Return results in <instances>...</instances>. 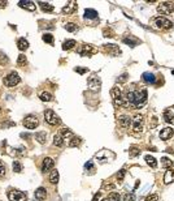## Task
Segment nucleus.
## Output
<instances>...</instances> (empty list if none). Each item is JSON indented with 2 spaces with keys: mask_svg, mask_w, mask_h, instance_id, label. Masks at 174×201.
I'll use <instances>...</instances> for the list:
<instances>
[{
  "mask_svg": "<svg viewBox=\"0 0 174 201\" xmlns=\"http://www.w3.org/2000/svg\"><path fill=\"white\" fill-rule=\"evenodd\" d=\"M76 9H77V4L74 3V2H70V3L66 4V7L62 8V13L69 14V13H73Z\"/></svg>",
  "mask_w": 174,
  "mask_h": 201,
  "instance_id": "20",
  "label": "nucleus"
},
{
  "mask_svg": "<svg viewBox=\"0 0 174 201\" xmlns=\"http://www.w3.org/2000/svg\"><path fill=\"white\" fill-rule=\"evenodd\" d=\"M164 119H165L166 123L174 125V115L172 114L170 110H165V111H164Z\"/></svg>",
  "mask_w": 174,
  "mask_h": 201,
  "instance_id": "22",
  "label": "nucleus"
},
{
  "mask_svg": "<svg viewBox=\"0 0 174 201\" xmlns=\"http://www.w3.org/2000/svg\"><path fill=\"white\" fill-rule=\"evenodd\" d=\"M144 159H146V162H147L151 167H156V166H157V161H156L155 158H153V157H151V155H146V158H144Z\"/></svg>",
  "mask_w": 174,
  "mask_h": 201,
  "instance_id": "34",
  "label": "nucleus"
},
{
  "mask_svg": "<svg viewBox=\"0 0 174 201\" xmlns=\"http://www.w3.org/2000/svg\"><path fill=\"white\" fill-rule=\"evenodd\" d=\"M74 46H76V41L74 39H68V41L62 43V50H72Z\"/></svg>",
  "mask_w": 174,
  "mask_h": 201,
  "instance_id": "25",
  "label": "nucleus"
},
{
  "mask_svg": "<svg viewBox=\"0 0 174 201\" xmlns=\"http://www.w3.org/2000/svg\"><path fill=\"white\" fill-rule=\"evenodd\" d=\"M38 4H39V5H40V8H42V11H43V12H52V11H53V5H51L50 3L39 2Z\"/></svg>",
  "mask_w": 174,
  "mask_h": 201,
  "instance_id": "27",
  "label": "nucleus"
},
{
  "mask_svg": "<svg viewBox=\"0 0 174 201\" xmlns=\"http://www.w3.org/2000/svg\"><path fill=\"white\" fill-rule=\"evenodd\" d=\"M85 17L86 18H91V20L98 18V12L95 9H86L85 11Z\"/></svg>",
  "mask_w": 174,
  "mask_h": 201,
  "instance_id": "28",
  "label": "nucleus"
},
{
  "mask_svg": "<svg viewBox=\"0 0 174 201\" xmlns=\"http://www.w3.org/2000/svg\"><path fill=\"white\" fill-rule=\"evenodd\" d=\"M110 96H112L113 98V102L116 106H125L126 102L124 101V97H122V93L120 88H117V86H114V88H112V90H110Z\"/></svg>",
  "mask_w": 174,
  "mask_h": 201,
  "instance_id": "2",
  "label": "nucleus"
},
{
  "mask_svg": "<svg viewBox=\"0 0 174 201\" xmlns=\"http://www.w3.org/2000/svg\"><path fill=\"white\" fill-rule=\"evenodd\" d=\"M125 174H126V171L124 170V168H122V170H120V172H118V174H117V179L120 180V182H121V180H124V178H125Z\"/></svg>",
  "mask_w": 174,
  "mask_h": 201,
  "instance_id": "44",
  "label": "nucleus"
},
{
  "mask_svg": "<svg viewBox=\"0 0 174 201\" xmlns=\"http://www.w3.org/2000/svg\"><path fill=\"white\" fill-rule=\"evenodd\" d=\"M61 135V137L64 140H66V139H69V137H73V133H72V131L70 129H68V128H62V129H60V132H58Z\"/></svg>",
  "mask_w": 174,
  "mask_h": 201,
  "instance_id": "26",
  "label": "nucleus"
},
{
  "mask_svg": "<svg viewBox=\"0 0 174 201\" xmlns=\"http://www.w3.org/2000/svg\"><path fill=\"white\" fill-rule=\"evenodd\" d=\"M22 124L25 125V128H27V129H34V128L38 127L39 120H38V118L35 115H27L25 119H23Z\"/></svg>",
  "mask_w": 174,
  "mask_h": 201,
  "instance_id": "5",
  "label": "nucleus"
},
{
  "mask_svg": "<svg viewBox=\"0 0 174 201\" xmlns=\"http://www.w3.org/2000/svg\"><path fill=\"white\" fill-rule=\"evenodd\" d=\"M74 71H76V72H78L80 74H85V73L87 72V68H82V67H77V68L74 69Z\"/></svg>",
  "mask_w": 174,
  "mask_h": 201,
  "instance_id": "46",
  "label": "nucleus"
},
{
  "mask_svg": "<svg viewBox=\"0 0 174 201\" xmlns=\"http://www.w3.org/2000/svg\"><path fill=\"white\" fill-rule=\"evenodd\" d=\"M18 5L21 8H25V9L30 11V12L35 11V3L30 2V0H26V2H18Z\"/></svg>",
  "mask_w": 174,
  "mask_h": 201,
  "instance_id": "16",
  "label": "nucleus"
},
{
  "mask_svg": "<svg viewBox=\"0 0 174 201\" xmlns=\"http://www.w3.org/2000/svg\"><path fill=\"white\" fill-rule=\"evenodd\" d=\"M143 125H144V118L143 115H136L133 120V128L135 132H142L143 131Z\"/></svg>",
  "mask_w": 174,
  "mask_h": 201,
  "instance_id": "11",
  "label": "nucleus"
},
{
  "mask_svg": "<svg viewBox=\"0 0 174 201\" xmlns=\"http://www.w3.org/2000/svg\"><path fill=\"white\" fill-rule=\"evenodd\" d=\"M101 201H109L108 199H104V200H101Z\"/></svg>",
  "mask_w": 174,
  "mask_h": 201,
  "instance_id": "51",
  "label": "nucleus"
},
{
  "mask_svg": "<svg viewBox=\"0 0 174 201\" xmlns=\"http://www.w3.org/2000/svg\"><path fill=\"white\" fill-rule=\"evenodd\" d=\"M8 61H9V59H8V56L4 52H2L0 51V64L4 65V64H8Z\"/></svg>",
  "mask_w": 174,
  "mask_h": 201,
  "instance_id": "41",
  "label": "nucleus"
},
{
  "mask_svg": "<svg viewBox=\"0 0 174 201\" xmlns=\"http://www.w3.org/2000/svg\"><path fill=\"white\" fill-rule=\"evenodd\" d=\"M146 201H159V196L156 193H152V195H148L146 197Z\"/></svg>",
  "mask_w": 174,
  "mask_h": 201,
  "instance_id": "43",
  "label": "nucleus"
},
{
  "mask_svg": "<svg viewBox=\"0 0 174 201\" xmlns=\"http://www.w3.org/2000/svg\"><path fill=\"white\" fill-rule=\"evenodd\" d=\"M161 165H163V167H165V168H170L173 166V162L170 161V158H168V157H163V158H161Z\"/></svg>",
  "mask_w": 174,
  "mask_h": 201,
  "instance_id": "30",
  "label": "nucleus"
},
{
  "mask_svg": "<svg viewBox=\"0 0 174 201\" xmlns=\"http://www.w3.org/2000/svg\"><path fill=\"white\" fill-rule=\"evenodd\" d=\"M94 167H95V166H94V163L91 162V161H88V162L85 165V168H86L87 171H88V170H94Z\"/></svg>",
  "mask_w": 174,
  "mask_h": 201,
  "instance_id": "45",
  "label": "nucleus"
},
{
  "mask_svg": "<svg viewBox=\"0 0 174 201\" xmlns=\"http://www.w3.org/2000/svg\"><path fill=\"white\" fill-rule=\"evenodd\" d=\"M43 41H44L46 43H53V35L50 34V33H46L44 35H43Z\"/></svg>",
  "mask_w": 174,
  "mask_h": 201,
  "instance_id": "38",
  "label": "nucleus"
},
{
  "mask_svg": "<svg viewBox=\"0 0 174 201\" xmlns=\"http://www.w3.org/2000/svg\"><path fill=\"white\" fill-rule=\"evenodd\" d=\"M44 119L50 125H56L60 123V118L56 115V112H53L52 110H46L44 112Z\"/></svg>",
  "mask_w": 174,
  "mask_h": 201,
  "instance_id": "6",
  "label": "nucleus"
},
{
  "mask_svg": "<svg viewBox=\"0 0 174 201\" xmlns=\"http://www.w3.org/2000/svg\"><path fill=\"white\" fill-rule=\"evenodd\" d=\"M155 22H156L157 27H160V29L169 30V29H172V27H173V22L169 21L166 17H163V16H161V17H157L155 20Z\"/></svg>",
  "mask_w": 174,
  "mask_h": 201,
  "instance_id": "9",
  "label": "nucleus"
},
{
  "mask_svg": "<svg viewBox=\"0 0 174 201\" xmlns=\"http://www.w3.org/2000/svg\"><path fill=\"white\" fill-rule=\"evenodd\" d=\"M157 11L160 12L161 14H169L174 12V3L172 2H164L161 3L159 7H157Z\"/></svg>",
  "mask_w": 174,
  "mask_h": 201,
  "instance_id": "8",
  "label": "nucleus"
},
{
  "mask_svg": "<svg viewBox=\"0 0 174 201\" xmlns=\"http://www.w3.org/2000/svg\"><path fill=\"white\" fill-rule=\"evenodd\" d=\"M124 201H135V195L133 193V192H130V193H126L124 196Z\"/></svg>",
  "mask_w": 174,
  "mask_h": 201,
  "instance_id": "42",
  "label": "nucleus"
},
{
  "mask_svg": "<svg viewBox=\"0 0 174 201\" xmlns=\"http://www.w3.org/2000/svg\"><path fill=\"white\" fill-rule=\"evenodd\" d=\"M173 133H174V131H173L170 127L164 128L163 131L160 132V139H161V140H169V139H170V137L173 136Z\"/></svg>",
  "mask_w": 174,
  "mask_h": 201,
  "instance_id": "14",
  "label": "nucleus"
},
{
  "mask_svg": "<svg viewBox=\"0 0 174 201\" xmlns=\"http://www.w3.org/2000/svg\"><path fill=\"white\" fill-rule=\"evenodd\" d=\"M40 99H42L43 102H51V101L53 99V97H52V94L48 93V92H43V93L40 94Z\"/></svg>",
  "mask_w": 174,
  "mask_h": 201,
  "instance_id": "31",
  "label": "nucleus"
},
{
  "mask_svg": "<svg viewBox=\"0 0 174 201\" xmlns=\"http://www.w3.org/2000/svg\"><path fill=\"white\" fill-rule=\"evenodd\" d=\"M17 46L21 51H25V50L29 49V42H27L25 38H20L17 41Z\"/></svg>",
  "mask_w": 174,
  "mask_h": 201,
  "instance_id": "23",
  "label": "nucleus"
},
{
  "mask_svg": "<svg viewBox=\"0 0 174 201\" xmlns=\"http://www.w3.org/2000/svg\"><path fill=\"white\" fill-rule=\"evenodd\" d=\"M77 52L80 54L81 56H91L92 54L96 52V50H95L91 45H82V46L78 47Z\"/></svg>",
  "mask_w": 174,
  "mask_h": 201,
  "instance_id": "10",
  "label": "nucleus"
},
{
  "mask_svg": "<svg viewBox=\"0 0 174 201\" xmlns=\"http://www.w3.org/2000/svg\"><path fill=\"white\" fill-rule=\"evenodd\" d=\"M47 197V191L46 188L43 187H39L37 191H35V199L37 200H44Z\"/></svg>",
  "mask_w": 174,
  "mask_h": 201,
  "instance_id": "21",
  "label": "nucleus"
},
{
  "mask_svg": "<svg viewBox=\"0 0 174 201\" xmlns=\"http://www.w3.org/2000/svg\"><path fill=\"white\" fill-rule=\"evenodd\" d=\"M20 81H21V78H20L17 72H10L5 78H4V84H5L7 86H9V88L18 85Z\"/></svg>",
  "mask_w": 174,
  "mask_h": 201,
  "instance_id": "4",
  "label": "nucleus"
},
{
  "mask_svg": "<svg viewBox=\"0 0 174 201\" xmlns=\"http://www.w3.org/2000/svg\"><path fill=\"white\" fill-rule=\"evenodd\" d=\"M27 63V59H26V56L25 55H18V59H17V64L18 65H25Z\"/></svg>",
  "mask_w": 174,
  "mask_h": 201,
  "instance_id": "40",
  "label": "nucleus"
},
{
  "mask_svg": "<svg viewBox=\"0 0 174 201\" xmlns=\"http://www.w3.org/2000/svg\"><path fill=\"white\" fill-rule=\"evenodd\" d=\"M5 175V166H4V163L0 161V176H4Z\"/></svg>",
  "mask_w": 174,
  "mask_h": 201,
  "instance_id": "47",
  "label": "nucleus"
},
{
  "mask_svg": "<svg viewBox=\"0 0 174 201\" xmlns=\"http://www.w3.org/2000/svg\"><path fill=\"white\" fill-rule=\"evenodd\" d=\"M104 50L108 52L109 55H118V54H121V51H120V49H118V46H116V45H105L104 46Z\"/></svg>",
  "mask_w": 174,
  "mask_h": 201,
  "instance_id": "13",
  "label": "nucleus"
},
{
  "mask_svg": "<svg viewBox=\"0 0 174 201\" xmlns=\"http://www.w3.org/2000/svg\"><path fill=\"white\" fill-rule=\"evenodd\" d=\"M7 2H0V8H5L7 7Z\"/></svg>",
  "mask_w": 174,
  "mask_h": 201,
  "instance_id": "49",
  "label": "nucleus"
},
{
  "mask_svg": "<svg viewBox=\"0 0 174 201\" xmlns=\"http://www.w3.org/2000/svg\"><path fill=\"white\" fill-rule=\"evenodd\" d=\"M0 112H2V108H0Z\"/></svg>",
  "mask_w": 174,
  "mask_h": 201,
  "instance_id": "52",
  "label": "nucleus"
},
{
  "mask_svg": "<svg viewBox=\"0 0 174 201\" xmlns=\"http://www.w3.org/2000/svg\"><path fill=\"white\" fill-rule=\"evenodd\" d=\"M8 199L9 201H27V195L18 190H9Z\"/></svg>",
  "mask_w": 174,
  "mask_h": 201,
  "instance_id": "3",
  "label": "nucleus"
},
{
  "mask_svg": "<svg viewBox=\"0 0 174 201\" xmlns=\"http://www.w3.org/2000/svg\"><path fill=\"white\" fill-rule=\"evenodd\" d=\"M50 182L52 184H57L58 183V171L57 170H52L50 174Z\"/></svg>",
  "mask_w": 174,
  "mask_h": 201,
  "instance_id": "24",
  "label": "nucleus"
},
{
  "mask_svg": "<svg viewBox=\"0 0 174 201\" xmlns=\"http://www.w3.org/2000/svg\"><path fill=\"white\" fill-rule=\"evenodd\" d=\"M87 85H88V88H90L91 90H94V92H98V90L100 89V86H101L100 77L96 76V74H92V76L88 77V80H87Z\"/></svg>",
  "mask_w": 174,
  "mask_h": 201,
  "instance_id": "7",
  "label": "nucleus"
},
{
  "mask_svg": "<svg viewBox=\"0 0 174 201\" xmlns=\"http://www.w3.org/2000/svg\"><path fill=\"white\" fill-rule=\"evenodd\" d=\"M122 42L126 43V45H129L130 47H135L138 43H140V41H138L136 38L131 37V35H129V37H125L124 39H122Z\"/></svg>",
  "mask_w": 174,
  "mask_h": 201,
  "instance_id": "19",
  "label": "nucleus"
},
{
  "mask_svg": "<svg viewBox=\"0 0 174 201\" xmlns=\"http://www.w3.org/2000/svg\"><path fill=\"white\" fill-rule=\"evenodd\" d=\"M99 199H100V192H99V193H96L94 196V199H92V201H98Z\"/></svg>",
  "mask_w": 174,
  "mask_h": 201,
  "instance_id": "48",
  "label": "nucleus"
},
{
  "mask_svg": "<svg viewBox=\"0 0 174 201\" xmlns=\"http://www.w3.org/2000/svg\"><path fill=\"white\" fill-rule=\"evenodd\" d=\"M142 80H143L144 82H147V84H155L156 77H155V74H153V73L144 72L143 74H142Z\"/></svg>",
  "mask_w": 174,
  "mask_h": 201,
  "instance_id": "17",
  "label": "nucleus"
},
{
  "mask_svg": "<svg viewBox=\"0 0 174 201\" xmlns=\"http://www.w3.org/2000/svg\"><path fill=\"white\" fill-rule=\"evenodd\" d=\"M53 159L52 158H50V157H47V158L43 159V165H42V171L43 172H47V171H50L51 168L53 167Z\"/></svg>",
  "mask_w": 174,
  "mask_h": 201,
  "instance_id": "12",
  "label": "nucleus"
},
{
  "mask_svg": "<svg viewBox=\"0 0 174 201\" xmlns=\"http://www.w3.org/2000/svg\"><path fill=\"white\" fill-rule=\"evenodd\" d=\"M34 201H35V200H34Z\"/></svg>",
  "mask_w": 174,
  "mask_h": 201,
  "instance_id": "53",
  "label": "nucleus"
},
{
  "mask_svg": "<svg viewBox=\"0 0 174 201\" xmlns=\"http://www.w3.org/2000/svg\"><path fill=\"white\" fill-rule=\"evenodd\" d=\"M35 139H37L40 144H44L46 143V139H47L46 132H38V133H35Z\"/></svg>",
  "mask_w": 174,
  "mask_h": 201,
  "instance_id": "32",
  "label": "nucleus"
},
{
  "mask_svg": "<svg viewBox=\"0 0 174 201\" xmlns=\"http://www.w3.org/2000/svg\"><path fill=\"white\" fill-rule=\"evenodd\" d=\"M12 167H13V171L14 172H21L22 171V165L18 162V161H14L13 165H12Z\"/></svg>",
  "mask_w": 174,
  "mask_h": 201,
  "instance_id": "37",
  "label": "nucleus"
},
{
  "mask_svg": "<svg viewBox=\"0 0 174 201\" xmlns=\"http://www.w3.org/2000/svg\"><path fill=\"white\" fill-rule=\"evenodd\" d=\"M120 125L124 129H128L130 125H131V119H130V116H128V115L120 116Z\"/></svg>",
  "mask_w": 174,
  "mask_h": 201,
  "instance_id": "15",
  "label": "nucleus"
},
{
  "mask_svg": "<svg viewBox=\"0 0 174 201\" xmlns=\"http://www.w3.org/2000/svg\"><path fill=\"white\" fill-rule=\"evenodd\" d=\"M126 77H128V74H122L121 78H120V81H125V80H126Z\"/></svg>",
  "mask_w": 174,
  "mask_h": 201,
  "instance_id": "50",
  "label": "nucleus"
},
{
  "mask_svg": "<svg viewBox=\"0 0 174 201\" xmlns=\"http://www.w3.org/2000/svg\"><path fill=\"white\" fill-rule=\"evenodd\" d=\"M53 145H56V146H62L64 145V139L61 137L60 133L53 136Z\"/></svg>",
  "mask_w": 174,
  "mask_h": 201,
  "instance_id": "29",
  "label": "nucleus"
},
{
  "mask_svg": "<svg viewBox=\"0 0 174 201\" xmlns=\"http://www.w3.org/2000/svg\"><path fill=\"white\" fill-rule=\"evenodd\" d=\"M129 154H130V157H136V155L140 154V150L136 146H131L130 150H129Z\"/></svg>",
  "mask_w": 174,
  "mask_h": 201,
  "instance_id": "36",
  "label": "nucleus"
},
{
  "mask_svg": "<svg viewBox=\"0 0 174 201\" xmlns=\"http://www.w3.org/2000/svg\"><path fill=\"white\" fill-rule=\"evenodd\" d=\"M125 98L129 103H131L136 107H142L147 102V89H128L125 93Z\"/></svg>",
  "mask_w": 174,
  "mask_h": 201,
  "instance_id": "1",
  "label": "nucleus"
},
{
  "mask_svg": "<svg viewBox=\"0 0 174 201\" xmlns=\"http://www.w3.org/2000/svg\"><path fill=\"white\" fill-rule=\"evenodd\" d=\"M81 141H82V140L80 139V137L73 136V137H72V140L69 141V146H70V148H76V146H78V145L81 144Z\"/></svg>",
  "mask_w": 174,
  "mask_h": 201,
  "instance_id": "33",
  "label": "nucleus"
},
{
  "mask_svg": "<svg viewBox=\"0 0 174 201\" xmlns=\"http://www.w3.org/2000/svg\"><path fill=\"white\" fill-rule=\"evenodd\" d=\"M108 200L109 201H120L121 200L120 193H118V192H112V193L108 196Z\"/></svg>",
  "mask_w": 174,
  "mask_h": 201,
  "instance_id": "35",
  "label": "nucleus"
},
{
  "mask_svg": "<svg viewBox=\"0 0 174 201\" xmlns=\"http://www.w3.org/2000/svg\"><path fill=\"white\" fill-rule=\"evenodd\" d=\"M173 182H174V170L169 168V170L165 172V175H164V183L165 184H170Z\"/></svg>",
  "mask_w": 174,
  "mask_h": 201,
  "instance_id": "18",
  "label": "nucleus"
},
{
  "mask_svg": "<svg viewBox=\"0 0 174 201\" xmlns=\"http://www.w3.org/2000/svg\"><path fill=\"white\" fill-rule=\"evenodd\" d=\"M65 29L68 31H70V33H73V31L77 30V25H76V24H73V22H68L65 25Z\"/></svg>",
  "mask_w": 174,
  "mask_h": 201,
  "instance_id": "39",
  "label": "nucleus"
}]
</instances>
